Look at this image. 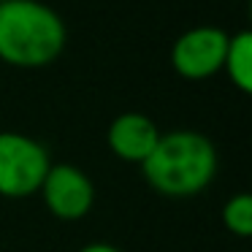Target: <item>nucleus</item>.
I'll use <instances>...</instances> for the list:
<instances>
[{
	"label": "nucleus",
	"instance_id": "0eeeda50",
	"mask_svg": "<svg viewBox=\"0 0 252 252\" xmlns=\"http://www.w3.org/2000/svg\"><path fill=\"white\" fill-rule=\"evenodd\" d=\"M222 71L228 73L230 84L239 93H250L252 90V33L250 30H239L236 35L228 38Z\"/></svg>",
	"mask_w": 252,
	"mask_h": 252
},
{
	"label": "nucleus",
	"instance_id": "423d86ee",
	"mask_svg": "<svg viewBox=\"0 0 252 252\" xmlns=\"http://www.w3.org/2000/svg\"><path fill=\"white\" fill-rule=\"evenodd\" d=\"M158 138H160V130L155 125V120H149L141 111H125V114H117L111 120L106 141H109V149L120 160L141 165L152 155Z\"/></svg>",
	"mask_w": 252,
	"mask_h": 252
},
{
	"label": "nucleus",
	"instance_id": "20e7f679",
	"mask_svg": "<svg viewBox=\"0 0 252 252\" xmlns=\"http://www.w3.org/2000/svg\"><path fill=\"white\" fill-rule=\"evenodd\" d=\"M228 38L230 35L214 25H198V28L185 30L174 41L171 65L187 82H203L217 71H222Z\"/></svg>",
	"mask_w": 252,
	"mask_h": 252
},
{
	"label": "nucleus",
	"instance_id": "f257e3e1",
	"mask_svg": "<svg viewBox=\"0 0 252 252\" xmlns=\"http://www.w3.org/2000/svg\"><path fill=\"white\" fill-rule=\"evenodd\" d=\"M141 174L160 195H198L217 174V149L203 133L195 130L160 133L152 155L141 163Z\"/></svg>",
	"mask_w": 252,
	"mask_h": 252
},
{
	"label": "nucleus",
	"instance_id": "f03ea898",
	"mask_svg": "<svg viewBox=\"0 0 252 252\" xmlns=\"http://www.w3.org/2000/svg\"><path fill=\"white\" fill-rule=\"evenodd\" d=\"M65 22L41 0L0 3V60L14 68H44L65 49Z\"/></svg>",
	"mask_w": 252,
	"mask_h": 252
},
{
	"label": "nucleus",
	"instance_id": "6e6552de",
	"mask_svg": "<svg viewBox=\"0 0 252 252\" xmlns=\"http://www.w3.org/2000/svg\"><path fill=\"white\" fill-rule=\"evenodd\" d=\"M222 225L233 236H252V195L239 192V195L228 198L222 206Z\"/></svg>",
	"mask_w": 252,
	"mask_h": 252
},
{
	"label": "nucleus",
	"instance_id": "9d476101",
	"mask_svg": "<svg viewBox=\"0 0 252 252\" xmlns=\"http://www.w3.org/2000/svg\"><path fill=\"white\" fill-rule=\"evenodd\" d=\"M0 3H6V0H0Z\"/></svg>",
	"mask_w": 252,
	"mask_h": 252
},
{
	"label": "nucleus",
	"instance_id": "7ed1b4c3",
	"mask_svg": "<svg viewBox=\"0 0 252 252\" xmlns=\"http://www.w3.org/2000/svg\"><path fill=\"white\" fill-rule=\"evenodd\" d=\"M52 158L46 147L25 133L0 130V195L28 198L41 190Z\"/></svg>",
	"mask_w": 252,
	"mask_h": 252
},
{
	"label": "nucleus",
	"instance_id": "1a4fd4ad",
	"mask_svg": "<svg viewBox=\"0 0 252 252\" xmlns=\"http://www.w3.org/2000/svg\"><path fill=\"white\" fill-rule=\"evenodd\" d=\"M79 252H122V250H120V247H114V244H106V241H93V244L82 247Z\"/></svg>",
	"mask_w": 252,
	"mask_h": 252
},
{
	"label": "nucleus",
	"instance_id": "39448f33",
	"mask_svg": "<svg viewBox=\"0 0 252 252\" xmlns=\"http://www.w3.org/2000/svg\"><path fill=\"white\" fill-rule=\"evenodd\" d=\"M38 192L57 220H82L95 203L93 179L71 163H52Z\"/></svg>",
	"mask_w": 252,
	"mask_h": 252
}]
</instances>
